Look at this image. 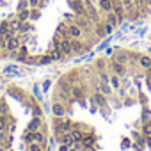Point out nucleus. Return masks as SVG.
<instances>
[{"label":"nucleus","mask_w":151,"mask_h":151,"mask_svg":"<svg viewBox=\"0 0 151 151\" xmlns=\"http://www.w3.org/2000/svg\"><path fill=\"white\" fill-rule=\"evenodd\" d=\"M68 34H69V39H80V37H82V34H84V30H82V27H80V25L71 23V25L68 27Z\"/></svg>","instance_id":"1"},{"label":"nucleus","mask_w":151,"mask_h":151,"mask_svg":"<svg viewBox=\"0 0 151 151\" xmlns=\"http://www.w3.org/2000/svg\"><path fill=\"white\" fill-rule=\"evenodd\" d=\"M52 114H53L57 119H60V117L66 116V107H64L60 101H55V103H52Z\"/></svg>","instance_id":"2"},{"label":"nucleus","mask_w":151,"mask_h":151,"mask_svg":"<svg viewBox=\"0 0 151 151\" xmlns=\"http://www.w3.org/2000/svg\"><path fill=\"white\" fill-rule=\"evenodd\" d=\"M59 50H60L62 55H69L71 53V39L69 37L59 39Z\"/></svg>","instance_id":"3"},{"label":"nucleus","mask_w":151,"mask_h":151,"mask_svg":"<svg viewBox=\"0 0 151 151\" xmlns=\"http://www.w3.org/2000/svg\"><path fill=\"white\" fill-rule=\"evenodd\" d=\"M20 46H22V39L20 37L13 36V37L7 39V52H18Z\"/></svg>","instance_id":"4"},{"label":"nucleus","mask_w":151,"mask_h":151,"mask_svg":"<svg viewBox=\"0 0 151 151\" xmlns=\"http://www.w3.org/2000/svg\"><path fill=\"white\" fill-rule=\"evenodd\" d=\"M57 130L59 132H71L73 130V121L60 117V121H57Z\"/></svg>","instance_id":"5"},{"label":"nucleus","mask_w":151,"mask_h":151,"mask_svg":"<svg viewBox=\"0 0 151 151\" xmlns=\"http://www.w3.org/2000/svg\"><path fill=\"white\" fill-rule=\"evenodd\" d=\"M41 126H43V119H41V116H36V117H32V119H30V123H29L27 130H29V132H36V130H39Z\"/></svg>","instance_id":"6"},{"label":"nucleus","mask_w":151,"mask_h":151,"mask_svg":"<svg viewBox=\"0 0 151 151\" xmlns=\"http://www.w3.org/2000/svg\"><path fill=\"white\" fill-rule=\"evenodd\" d=\"M96 142V137L94 133H84V139H82V147H93Z\"/></svg>","instance_id":"7"},{"label":"nucleus","mask_w":151,"mask_h":151,"mask_svg":"<svg viewBox=\"0 0 151 151\" xmlns=\"http://www.w3.org/2000/svg\"><path fill=\"white\" fill-rule=\"evenodd\" d=\"M69 133H71V139L75 140V144H82V139H84V132H80L77 126H73V130H71Z\"/></svg>","instance_id":"8"},{"label":"nucleus","mask_w":151,"mask_h":151,"mask_svg":"<svg viewBox=\"0 0 151 151\" xmlns=\"http://www.w3.org/2000/svg\"><path fill=\"white\" fill-rule=\"evenodd\" d=\"M112 71H114V75H117V77L126 75V68H124L121 62H112Z\"/></svg>","instance_id":"9"},{"label":"nucleus","mask_w":151,"mask_h":151,"mask_svg":"<svg viewBox=\"0 0 151 151\" xmlns=\"http://www.w3.org/2000/svg\"><path fill=\"white\" fill-rule=\"evenodd\" d=\"M100 9L103 13H110L114 9V2L112 0H100Z\"/></svg>","instance_id":"10"},{"label":"nucleus","mask_w":151,"mask_h":151,"mask_svg":"<svg viewBox=\"0 0 151 151\" xmlns=\"http://www.w3.org/2000/svg\"><path fill=\"white\" fill-rule=\"evenodd\" d=\"M139 66L142 69H149L151 68V57L149 55H140L139 57Z\"/></svg>","instance_id":"11"},{"label":"nucleus","mask_w":151,"mask_h":151,"mask_svg":"<svg viewBox=\"0 0 151 151\" xmlns=\"http://www.w3.org/2000/svg\"><path fill=\"white\" fill-rule=\"evenodd\" d=\"M27 55H29L27 46H20L18 48V53H16V60L18 62H23V60H27Z\"/></svg>","instance_id":"12"},{"label":"nucleus","mask_w":151,"mask_h":151,"mask_svg":"<svg viewBox=\"0 0 151 151\" xmlns=\"http://www.w3.org/2000/svg\"><path fill=\"white\" fill-rule=\"evenodd\" d=\"M107 23H110L112 27H117L121 22H119V18L116 16V13H114V11H110V13H107Z\"/></svg>","instance_id":"13"},{"label":"nucleus","mask_w":151,"mask_h":151,"mask_svg":"<svg viewBox=\"0 0 151 151\" xmlns=\"http://www.w3.org/2000/svg\"><path fill=\"white\" fill-rule=\"evenodd\" d=\"M78 52H82L80 39H71V53H78Z\"/></svg>","instance_id":"14"},{"label":"nucleus","mask_w":151,"mask_h":151,"mask_svg":"<svg viewBox=\"0 0 151 151\" xmlns=\"http://www.w3.org/2000/svg\"><path fill=\"white\" fill-rule=\"evenodd\" d=\"M7 32H11L9 22H0V37H2V36H6Z\"/></svg>","instance_id":"15"},{"label":"nucleus","mask_w":151,"mask_h":151,"mask_svg":"<svg viewBox=\"0 0 151 151\" xmlns=\"http://www.w3.org/2000/svg\"><path fill=\"white\" fill-rule=\"evenodd\" d=\"M114 13H116V16L119 18V22H123V18H124V9H123V4L121 6H114V9H112Z\"/></svg>","instance_id":"16"},{"label":"nucleus","mask_w":151,"mask_h":151,"mask_svg":"<svg viewBox=\"0 0 151 151\" xmlns=\"http://www.w3.org/2000/svg\"><path fill=\"white\" fill-rule=\"evenodd\" d=\"M30 18V11L29 9H20V13H18V20L20 22H27Z\"/></svg>","instance_id":"17"},{"label":"nucleus","mask_w":151,"mask_h":151,"mask_svg":"<svg viewBox=\"0 0 151 151\" xmlns=\"http://www.w3.org/2000/svg\"><path fill=\"white\" fill-rule=\"evenodd\" d=\"M50 57H52V60H59V59H60V57H64V55L60 53L59 46H53V48H52V52H50Z\"/></svg>","instance_id":"18"},{"label":"nucleus","mask_w":151,"mask_h":151,"mask_svg":"<svg viewBox=\"0 0 151 151\" xmlns=\"http://www.w3.org/2000/svg\"><path fill=\"white\" fill-rule=\"evenodd\" d=\"M100 91H101L105 96H110V94H112V89L109 87V82H101V84H100Z\"/></svg>","instance_id":"19"},{"label":"nucleus","mask_w":151,"mask_h":151,"mask_svg":"<svg viewBox=\"0 0 151 151\" xmlns=\"http://www.w3.org/2000/svg\"><path fill=\"white\" fill-rule=\"evenodd\" d=\"M20 25H22V22H20L18 18H16V20H11V22H9V27H11V30H13V32H16V30L20 32Z\"/></svg>","instance_id":"20"},{"label":"nucleus","mask_w":151,"mask_h":151,"mask_svg":"<svg viewBox=\"0 0 151 151\" xmlns=\"http://www.w3.org/2000/svg\"><path fill=\"white\" fill-rule=\"evenodd\" d=\"M110 84H112L114 89H121V82H119V77H117V75H112V77H110Z\"/></svg>","instance_id":"21"},{"label":"nucleus","mask_w":151,"mask_h":151,"mask_svg":"<svg viewBox=\"0 0 151 151\" xmlns=\"http://www.w3.org/2000/svg\"><path fill=\"white\" fill-rule=\"evenodd\" d=\"M4 73H6V75H18L20 69H18L16 66H7V68L4 69Z\"/></svg>","instance_id":"22"},{"label":"nucleus","mask_w":151,"mask_h":151,"mask_svg":"<svg viewBox=\"0 0 151 151\" xmlns=\"http://www.w3.org/2000/svg\"><path fill=\"white\" fill-rule=\"evenodd\" d=\"M27 146H29V151H43V146L37 144V142H30V144H27Z\"/></svg>","instance_id":"23"},{"label":"nucleus","mask_w":151,"mask_h":151,"mask_svg":"<svg viewBox=\"0 0 151 151\" xmlns=\"http://www.w3.org/2000/svg\"><path fill=\"white\" fill-rule=\"evenodd\" d=\"M6 130H7V119L6 116L0 114V132H6Z\"/></svg>","instance_id":"24"},{"label":"nucleus","mask_w":151,"mask_h":151,"mask_svg":"<svg viewBox=\"0 0 151 151\" xmlns=\"http://www.w3.org/2000/svg\"><path fill=\"white\" fill-rule=\"evenodd\" d=\"M94 98H96V101H98L100 105H105V94H103V93H100V94H94Z\"/></svg>","instance_id":"25"},{"label":"nucleus","mask_w":151,"mask_h":151,"mask_svg":"<svg viewBox=\"0 0 151 151\" xmlns=\"http://www.w3.org/2000/svg\"><path fill=\"white\" fill-rule=\"evenodd\" d=\"M114 29H116V27H112L110 23H107V22H105V25H103V30H105V34H112V30H114Z\"/></svg>","instance_id":"26"},{"label":"nucleus","mask_w":151,"mask_h":151,"mask_svg":"<svg viewBox=\"0 0 151 151\" xmlns=\"http://www.w3.org/2000/svg\"><path fill=\"white\" fill-rule=\"evenodd\" d=\"M121 4H123V7H126V9H130L135 2H133V0H121Z\"/></svg>","instance_id":"27"},{"label":"nucleus","mask_w":151,"mask_h":151,"mask_svg":"<svg viewBox=\"0 0 151 151\" xmlns=\"http://www.w3.org/2000/svg\"><path fill=\"white\" fill-rule=\"evenodd\" d=\"M48 62H52V57H50V55H46V57H41V59H39V64H41V66H43V64H48Z\"/></svg>","instance_id":"28"},{"label":"nucleus","mask_w":151,"mask_h":151,"mask_svg":"<svg viewBox=\"0 0 151 151\" xmlns=\"http://www.w3.org/2000/svg\"><path fill=\"white\" fill-rule=\"evenodd\" d=\"M144 133L146 135H151V121L149 123H144Z\"/></svg>","instance_id":"29"},{"label":"nucleus","mask_w":151,"mask_h":151,"mask_svg":"<svg viewBox=\"0 0 151 151\" xmlns=\"http://www.w3.org/2000/svg\"><path fill=\"white\" fill-rule=\"evenodd\" d=\"M100 78H101V82H109L110 80V77H109L107 73H100Z\"/></svg>","instance_id":"30"},{"label":"nucleus","mask_w":151,"mask_h":151,"mask_svg":"<svg viewBox=\"0 0 151 151\" xmlns=\"http://www.w3.org/2000/svg\"><path fill=\"white\" fill-rule=\"evenodd\" d=\"M69 147H71V146H68V144H60L57 151H69Z\"/></svg>","instance_id":"31"},{"label":"nucleus","mask_w":151,"mask_h":151,"mask_svg":"<svg viewBox=\"0 0 151 151\" xmlns=\"http://www.w3.org/2000/svg\"><path fill=\"white\" fill-rule=\"evenodd\" d=\"M73 96L77 98V100H78V98H82V91H80V89H75V91H73Z\"/></svg>","instance_id":"32"},{"label":"nucleus","mask_w":151,"mask_h":151,"mask_svg":"<svg viewBox=\"0 0 151 151\" xmlns=\"http://www.w3.org/2000/svg\"><path fill=\"white\" fill-rule=\"evenodd\" d=\"M105 55H107V57H112V55H114V48H107V50H105Z\"/></svg>","instance_id":"33"},{"label":"nucleus","mask_w":151,"mask_h":151,"mask_svg":"<svg viewBox=\"0 0 151 151\" xmlns=\"http://www.w3.org/2000/svg\"><path fill=\"white\" fill-rule=\"evenodd\" d=\"M0 114L6 116V105H4V103H0Z\"/></svg>","instance_id":"34"},{"label":"nucleus","mask_w":151,"mask_h":151,"mask_svg":"<svg viewBox=\"0 0 151 151\" xmlns=\"http://www.w3.org/2000/svg\"><path fill=\"white\" fill-rule=\"evenodd\" d=\"M30 16H32V18H36V16H39V11H30Z\"/></svg>","instance_id":"35"},{"label":"nucleus","mask_w":151,"mask_h":151,"mask_svg":"<svg viewBox=\"0 0 151 151\" xmlns=\"http://www.w3.org/2000/svg\"><path fill=\"white\" fill-rule=\"evenodd\" d=\"M37 2H39V0H29V4H30V6H37Z\"/></svg>","instance_id":"36"},{"label":"nucleus","mask_w":151,"mask_h":151,"mask_svg":"<svg viewBox=\"0 0 151 151\" xmlns=\"http://www.w3.org/2000/svg\"><path fill=\"white\" fill-rule=\"evenodd\" d=\"M142 4H146V6H151V0H142Z\"/></svg>","instance_id":"37"}]
</instances>
